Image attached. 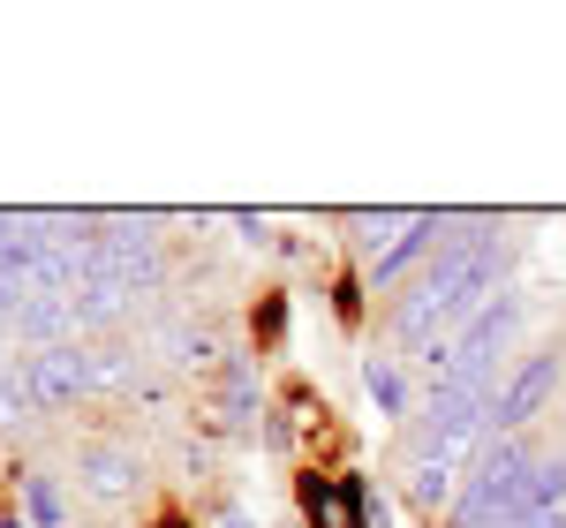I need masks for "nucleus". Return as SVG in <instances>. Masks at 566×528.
Wrapping results in <instances>:
<instances>
[{
	"instance_id": "obj_9",
	"label": "nucleus",
	"mask_w": 566,
	"mask_h": 528,
	"mask_svg": "<svg viewBox=\"0 0 566 528\" xmlns=\"http://www.w3.org/2000/svg\"><path fill=\"white\" fill-rule=\"evenodd\" d=\"M408 498H416V506H446V498H453V461L416 453V461H408Z\"/></svg>"
},
{
	"instance_id": "obj_12",
	"label": "nucleus",
	"mask_w": 566,
	"mask_h": 528,
	"mask_svg": "<svg viewBox=\"0 0 566 528\" xmlns=\"http://www.w3.org/2000/svg\"><path fill=\"white\" fill-rule=\"evenodd\" d=\"M31 506H39L45 521H53V514H61V498H53V484H45V476H31Z\"/></svg>"
},
{
	"instance_id": "obj_8",
	"label": "nucleus",
	"mask_w": 566,
	"mask_h": 528,
	"mask_svg": "<svg viewBox=\"0 0 566 528\" xmlns=\"http://www.w3.org/2000/svg\"><path fill=\"white\" fill-rule=\"evenodd\" d=\"M84 476L98 498H114V490L136 484V453H122V445H98V453H84Z\"/></svg>"
},
{
	"instance_id": "obj_7",
	"label": "nucleus",
	"mask_w": 566,
	"mask_h": 528,
	"mask_svg": "<svg viewBox=\"0 0 566 528\" xmlns=\"http://www.w3.org/2000/svg\"><path fill=\"white\" fill-rule=\"evenodd\" d=\"M438 242V212H416V220H400V234H392L386 250H378V257H370V279H378V287H386L392 272H400V264L408 257H423V250H431Z\"/></svg>"
},
{
	"instance_id": "obj_1",
	"label": "nucleus",
	"mask_w": 566,
	"mask_h": 528,
	"mask_svg": "<svg viewBox=\"0 0 566 528\" xmlns=\"http://www.w3.org/2000/svg\"><path fill=\"white\" fill-rule=\"evenodd\" d=\"M499 279H506V242H491V234L453 242V250L431 264V279L392 309V332L416 355H438V332H446V325H461V317L476 325L483 309H491V295H506Z\"/></svg>"
},
{
	"instance_id": "obj_3",
	"label": "nucleus",
	"mask_w": 566,
	"mask_h": 528,
	"mask_svg": "<svg viewBox=\"0 0 566 528\" xmlns=\"http://www.w3.org/2000/svg\"><path fill=\"white\" fill-rule=\"evenodd\" d=\"M31 393H39V408H69V400L84 393V386H98V378H114V362H98V355L69 348V340H53V348H39L31 362Z\"/></svg>"
},
{
	"instance_id": "obj_4",
	"label": "nucleus",
	"mask_w": 566,
	"mask_h": 528,
	"mask_svg": "<svg viewBox=\"0 0 566 528\" xmlns=\"http://www.w3.org/2000/svg\"><path fill=\"white\" fill-rule=\"evenodd\" d=\"M91 279H114V287H151L159 279V242L144 234V226H114V234H98L91 242Z\"/></svg>"
},
{
	"instance_id": "obj_5",
	"label": "nucleus",
	"mask_w": 566,
	"mask_h": 528,
	"mask_svg": "<svg viewBox=\"0 0 566 528\" xmlns=\"http://www.w3.org/2000/svg\"><path fill=\"white\" fill-rule=\"evenodd\" d=\"M552 386H559V348L514 370V386L491 400V423H499V431H522V423H536V415H544V400H552Z\"/></svg>"
},
{
	"instance_id": "obj_10",
	"label": "nucleus",
	"mask_w": 566,
	"mask_h": 528,
	"mask_svg": "<svg viewBox=\"0 0 566 528\" xmlns=\"http://www.w3.org/2000/svg\"><path fill=\"white\" fill-rule=\"evenodd\" d=\"M122 303H129V287L84 279V287H76V325H106V317H122Z\"/></svg>"
},
{
	"instance_id": "obj_11",
	"label": "nucleus",
	"mask_w": 566,
	"mask_h": 528,
	"mask_svg": "<svg viewBox=\"0 0 566 528\" xmlns=\"http://www.w3.org/2000/svg\"><path fill=\"white\" fill-rule=\"evenodd\" d=\"M363 386H370V400H378L386 415H400V370H392V362H370V370H363Z\"/></svg>"
},
{
	"instance_id": "obj_6",
	"label": "nucleus",
	"mask_w": 566,
	"mask_h": 528,
	"mask_svg": "<svg viewBox=\"0 0 566 528\" xmlns=\"http://www.w3.org/2000/svg\"><path fill=\"white\" fill-rule=\"evenodd\" d=\"M303 514L317 528H370V490L363 476H303Z\"/></svg>"
},
{
	"instance_id": "obj_2",
	"label": "nucleus",
	"mask_w": 566,
	"mask_h": 528,
	"mask_svg": "<svg viewBox=\"0 0 566 528\" xmlns=\"http://www.w3.org/2000/svg\"><path fill=\"white\" fill-rule=\"evenodd\" d=\"M514 325H522V295H499V303L483 309L453 348H438L431 355V400H446V393H491L483 378H491V362L506 355Z\"/></svg>"
}]
</instances>
